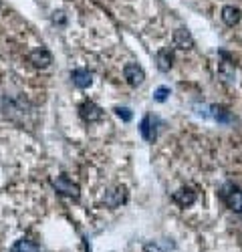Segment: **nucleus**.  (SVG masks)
Listing matches in <instances>:
<instances>
[{
  "mask_svg": "<svg viewBox=\"0 0 242 252\" xmlns=\"http://www.w3.org/2000/svg\"><path fill=\"white\" fill-rule=\"evenodd\" d=\"M222 20H224V25H228V27H234V25H238L240 23V18H242V10L238 8V6H232V4H228V6H224L222 8Z\"/></svg>",
  "mask_w": 242,
  "mask_h": 252,
  "instance_id": "nucleus-12",
  "label": "nucleus"
},
{
  "mask_svg": "<svg viewBox=\"0 0 242 252\" xmlns=\"http://www.w3.org/2000/svg\"><path fill=\"white\" fill-rule=\"evenodd\" d=\"M53 23L55 25H65L67 23V18H65V12H53Z\"/></svg>",
  "mask_w": 242,
  "mask_h": 252,
  "instance_id": "nucleus-18",
  "label": "nucleus"
},
{
  "mask_svg": "<svg viewBox=\"0 0 242 252\" xmlns=\"http://www.w3.org/2000/svg\"><path fill=\"white\" fill-rule=\"evenodd\" d=\"M172 200L180 206V208H188L196 202V192L192 190V188H180V190H176L172 194Z\"/></svg>",
  "mask_w": 242,
  "mask_h": 252,
  "instance_id": "nucleus-9",
  "label": "nucleus"
},
{
  "mask_svg": "<svg viewBox=\"0 0 242 252\" xmlns=\"http://www.w3.org/2000/svg\"><path fill=\"white\" fill-rule=\"evenodd\" d=\"M29 61L36 69H47L51 63H53V55L47 51V49H34L30 55H29Z\"/></svg>",
  "mask_w": 242,
  "mask_h": 252,
  "instance_id": "nucleus-10",
  "label": "nucleus"
},
{
  "mask_svg": "<svg viewBox=\"0 0 242 252\" xmlns=\"http://www.w3.org/2000/svg\"><path fill=\"white\" fill-rule=\"evenodd\" d=\"M218 77L222 79V83H226V85H232V83H234L236 71H234V65L230 61H222L218 65Z\"/></svg>",
  "mask_w": 242,
  "mask_h": 252,
  "instance_id": "nucleus-13",
  "label": "nucleus"
},
{
  "mask_svg": "<svg viewBox=\"0 0 242 252\" xmlns=\"http://www.w3.org/2000/svg\"><path fill=\"white\" fill-rule=\"evenodd\" d=\"M79 115L87 123H95V121L103 119V109H101L95 101H83L79 105Z\"/></svg>",
  "mask_w": 242,
  "mask_h": 252,
  "instance_id": "nucleus-4",
  "label": "nucleus"
},
{
  "mask_svg": "<svg viewBox=\"0 0 242 252\" xmlns=\"http://www.w3.org/2000/svg\"><path fill=\"white\" fill-rule=\"evenodd\" d=\"M210 117H214L218 123H230L232 121V115L226 107H222V105H210Z\"/></svg>",
  "mask_w": 242,
  "mask_h": 252,
  "instance_id": "nucleus-14",
  "label": "nucleus"
},
{
  "mask_svg": "<svg viewBox=\"0 0 242 252\" xmlns=\"http://www.w3.org/2000/svg\"><path fill=\"white\" fill-rule=\"evenodd\" d=\"M103 202H105L109 208H119L121 204H125V202H127V190H125V186H115V188H111L109 192H105Z\"/></svg>",
  "mask_w": 242,
  "mask_h": 252,
  "instance_id": "nucleus-6",
  "label": "nucleus"
},
{
  "mask_svg": "<svg viewBox=\"0 0 242 252\" xmlns=\"http://www.w3.org/2000/svg\"><path fill=\"white\" fill-rule=\"evenodd\" d=\"M71 81H73L75 87L87 89L93 85V73L87 69H75V71H71Z\"/></svg>",
  "mask_w": 242,
  "mask_h": 252,
  "instance_id": "nucleus-8",
  "label": "nucleus"
},
{
  "mask_svg": "<svg viewBox=\"0 0 242 252\" xmlns=\"http://www.w3.org/2000/svg\"><path fill=\"white\" fill-rule=\"evenodd\" d=\"M113 111H115V115H117V117H121L123 121H131V119H133V113H131V109H129V107H115Z\"/></svg>",
  "mask_w": 242,
  "mask_h": 252,
  "instance_id": "nucleus-17",
  "label": "nucleus"
},
{
  "mask_svg": "<svg viewBox=\"0 0 242 252\" xmlns=\"http://www.w3.org/2000/svg\"><path fill=\"white\" fill-rule=\"evenodd\" d=\"M170 95H172L170 87H157V89H155V93H153V99H155L157 103H164Z\"/></svg>",
  "mask_w": 242,
  "mask_h": 252,
  "instance_id": "nucleus-16",
  "label": "nucleus"
},
{
  "mask_svg": "<svg viewBox=\"0 0 242 252\" xmlns=\"http://www.w3.org/2000/svg\"><path fill=\"white\" fill-rule=\"evenodd\" d=\"M53 188L60 194V196H67V198H79L81 196V190H79V186L67 176V174H63V176H59L55 182H53Z\"/></svg>",
  "mask_w": 242,
  "mask_h": 252,
  "instance_id": "nucleus-2",
  "label": "nucleus"
},
{
  "mask_svg": "<svg viewBox=\"0 0 242 252\" xmlns=\"http://www.w3.org/2000/svg\"><path fill=\"white\" fill-rule=\"evenodd\" d=\"M123 77L131 87H139L141 83L146 81V71L141 65H137V63H127L123 67Z\"/></svg>",
  "mask_w": 242,
  "mask_h": 252,
  "instance_id": "nucleus-5",
  "label": "nucleus"
},
{
  "mask_svg": "<svg viewBox=\"0 0 242 252\" xmlns=\"http://www.w3.org/2000/svg\"><path fill=\"white\" fill-rule=\"evenodd\" d=\"M220 198L226 202V206L236 214H242V190L236 188L234 184H224L220 188Z\"/></svg>",
  "mask_w": 242,
  "mask_h": 252,
  "instance_id": "nucleus-1",
  "label": "nucleus"
},
{
  "mask_svg": "<svg viewBox=\"0 0 242 252\" xmlns=\"http://www.w3.org/2000/svg\"><path fill=\"white\" fill-rule=\"evenodd\" d=\"M10 252H40V248H38L32 240H29V238H18V240L12 244Z\"/></svg>",
  "mask_w": 242,
  "mask_h": 252,
  "instance_id": "nucleus-15",
  "label": "nucleus"
},
{
  "mask_svg": "<svg viewBox=\"0 0 242 252\" xmlns=\"http://www.w3.org/2000/svg\"><path fill=\"white\" fill-rule=\"evenodd\" d=\"M174 45L182 51H190L194 47V36L188 29H176L174 31Z\"/></svg>",
  "mask_w": 242,
  "mask_h": 252,
  "instance_id": "nucleus-7",
  "label": "nucleus"
},
{
  "mask_svg": "<svg viewBox=\"0 0 242 252\" xmlns=\"http://www.w3.org/2000/svg\"><path fill=\"white\" fill-rule=\"evenodd\" d=\"M159 125H161V121H159L155 115L148 113L144 119H141V123H139L141 137H144L148 143H153V141L157 139V127H159Z\"/></svg>",
  "mask_w": 242,
  "mask_h": 252,
  "instance_id": "nucleus-3",
  "label": "nucleus"
},
{
  "mask_svg": "<svg viewBox=\"0 0 242 252\" xmlns=\"http://www.w3.org/2000/svg\"><path fill=\"white\" fill-rule=\"evenodd\" d=\"M155 63H157V69L161 73H168L174 67V53L170 49H161L155 55Z\"/></svg>",
  "mask_w": 242,
  "mask_h": 252,
  "instance_id": "nucleus-11",
  "label": "nucleus"
}]
</instances>
